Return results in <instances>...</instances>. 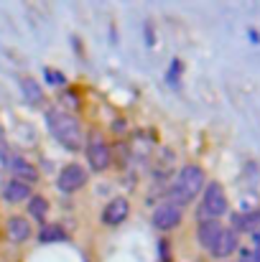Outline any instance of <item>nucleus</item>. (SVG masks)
<instances>
[{"label":"nucleus","mask_w":260,"mask_h":262,"mask_svg":"<svg viewBox=\"0 0 260 262\" xmlns=\"http://www.w3.org/2000/svg\"><path fill=\"white\" fill-rule=\"evenodd\" d=\"M46 125H49V133L54 135V140L62 148H67L69 153L85 150L87 133L82 127V122L72 112H67V110H49L46 112Z\"/></svg>","instance_id":"f257e3e1"},{"label":"nucleus","mask_w":260,"mask_h":262,"mask_svg":"<svg viewBox=\"0 0 260 262\" xmlns=\"http://www.w3.org/2000/svg\"><path fill=\"white\" fill-rule=\"evenodd\" d=\"M204 186H207L204 168L196 166V163H189V166H184V168L176 173V178H173L171 188H169V201L184 209L186 204H191V201L204 191Z\"/></svg>","instance_id":"f03ea898"},{"label":"nucleus","mask_w":260,"mask_h":262,"mask_svg":"<svg viewBox=\"0 0 260 262\" xmlns=\"http://www.w3.org/2000/svg\"><path fill=\"white\" fill-rule=\"evenodd\" d=\"M227 193L219 181H212L202 191V204L196 206V219L199 222H219V216L227 214Z\"/></svg>","instance_id":"7ed1b4c3"},{"label":"nucleus","mask_w":260,"mask_h":262,"mask_svg":"<svg viewBox=\"0 0 260 262\" xmlns=\"http://www.w3.org/2000/svg\"><path fill=\"white\" fill-rule=\"evenodd\" d=\"M85 158H87V171L92 173H102L110 168L112 163V150L107 145V140L97 133V130H89L85 138Z\"/></svg>","instance_id":"20e7f679"},{"label":"nucleus","mask_w":260,"mask_h":262,"mask_svg":"<svg viewBox=\"0 0 260 262\" xmlns=\"http://www.w3.org/2000/svg\"><path fill=\"white\" fill-rule=\"evenodd\" d=\"M87 181H89L87 166H82V163H67V166L59 171L54 186H56L62 193H77L79 188L87 186Z\"/></svg>","instance_id":"39448f33"},{"label":"nucleus","mask_w":260,"mask_h":262,"mask_svg":"<svg viewBox=\"0 0 260 262\" xmlns=\"http://www.w3.org/2000/svg\"><path fill=\"white\" fill-rule=\"evenodd\" d=\"M181 219H184V209L171 204L169 199L161 201V204L153 209V216H151V222H153V227H156L158 232H171V229H176V227L181 224Z\"/></svg>","instance_id":"423d86ee"},{"label":"nucleus","mask_w":260,"mask_h":262,"mask_svg":"<svg viewBox=\"0 0 260 262\" xmlns=\"http://www.w3.org/2000/svg\"><path fill=\"white\" fill-rule=\"evenodd\" d=\"M128 216H130V201L125 196H115L112 201H107L99 219H102L105 227H120Z\"/></svg>","instance_id":"0eeeda50"},{"label":"nucleus","mask_w":260,"mask_h":262,"mask_svg":"<svg viewBox=\"0 0 260 262\" xmlns=\"http://www.w3.org/2000/svg\"><path fill=\"white\" fill-rule=\"evenodd\" d=\"M5 237L10 245H26L33 237V227L28 216H8L5 222Z\"/></svg>","instance_id":"6e6552de"},{"label":"nucleus","mask_w":260,"mask_h":262,"mask_svg":"<svg viewBox=\"0 0 260 262\" xmlns=\"http://www.w3.org/2000/svg\"><path fill=\"white\" fill-rule=\"evenodd\" d=\"M8 168H10V173H13V181H21V183H26V186H33V183L41 181L38 168H36L31 161H26L23 156H10Z\"/></svg>","instance_id":"1a4fd4ad"},{"label":"nucleus","mask_w":260,"mask_h":262,"mask_svg":"<svg viewBox=\"0 0 260 262\" xmlns=\"http://www.w3.org/2000/svg\"><path fill=\"white\" fill-rule=\"evenodd\" d=\"M237 245H240L237 232H235L232 227H225V229H222V234L217 237V242L212 245L209 255H212V257H217V260H225V257H230V255L237 250Z\"/></svg>","instance_id":"9d476101"},{"label":"nucleus","mask_w":260,"mask_h":262,"mask_svg":"<svg viewBox=\"0 0 260 262\" xmlns=\"http://www.w3.org/2000/svg\"><path fill=\"white\" fill-rule=\"evenodd\" d=\"M33 196V191H31V186H26V183H21V181H8L5 186H3V201L5 204H26L28 199Z\"/></svg>","instance_id":"9b49d317"},{"label":"nucleus","mask_w":260,"mask_h":262,"mask_svg":"<svg viewBox=\"0 0 260 262\" xmlns=\"http://www.w3.org/2000/svg\"><path fill=\"white\" fill-rule=\"evenodd\" d=\"M222 224L219 222H199V227H196V242H199V247H204V250H212V245L217 242V237L222 234Z\"/></svg>","instance_id":"f8f14e48"},{"label":"nucleus","mask_w":260,"mask_h":262,"mask_svg":"<svg viewBox=\"0 0 260 262\" xmlns=\"http://www.w3.org/2000/svg\"><path fill=\"white\" fill-rule=\"evenodd\" d=\"M26 211H28L31 219L44 222V219L49 216V199H46L44 193H33V196L26 201Z\"/></svg>","instance_id":"ddd939ff"},{"label":"nucleus","mask_w":260,"mask_h":262,"mask_svg":"<svg viewBox=\"0 0 260 262\" xmlns=\"http://www.w3.org/2000/svg\"><path fill=\"white\" fill-rule=\"evenodd\" d=\"M67 239V232L62 224H41L38 229V242L41 245H51V242H62Z\"/></svg>","instance_id":"4468645a"},{"label":"nucleus","mask_w":260,"mask_h":262,"mask_svg":"<svg viewBox=\"0 0 260 262\" xmlns=\"http://www.w3.org/2000/svg\"><path fill=\"white\" fill-rule=\"evenodd\" d=\"M21 89H23V97H26V102L28 104H38L41 99H44V92L38 87V82L33 79V77H21Z\"/></svg>","instance_id":"2eb2a0df"},{"label":"nucleus","mask_w":260,"mask_h":262,"mask_svg":"<svg viewBox=\"0 0 260 262\" xmlns=\"http://www.w3.org/2000/svg\"><path fill=\"white\" fill-rule=\"evenodd\" d=\"M44 74H46V82L54 84V87H64L67 84V77L62 72H56V69H44Z\"/></svg>","instance_id":"dca6fc26"},{"label":"nucleus","mask_w":260,"mask_h":262,"mask_svg":"<svg viewBox=\"0 0 260 262\" xmlns=\"http://www.w3.org/2000/svg\"><path fill=\"white\" fill-rule=\"evenodd\" d=\"M10 150H8V145L0 140V168H8V163H10Z\"/></svg>","instance_id":"f3484780"},{"label":"nucleus","mask_w":260,"mask_h":262,"mask_svg":"<svg viewBox=\"0 0 260 262\" xmlns=\"http://www.w3.org/2000/svg\"><path fill=\"white\" fill-rule=\"evenodd\" d=\"M74 94H77L74 89H67V92L62 94V99H64V102H69V104H72V110H77V107H79V97H74Z\"/></svg>","instance_id":"a211bd4d"},{"label":"nucleus","mask_w":260,"mask_h":262,"mask_svg":"<svg viewBox=\"0 0 260 262\" xmlns=\"http://www.w3.org/2000/svg\"><path fill=\"white\" fill-rule=\"evenodd\" d=\"M178 72H181V61H173L171 69H169V82L176 87V79H178Z\"/></svg>","instance_id":"6ab92c4d"},{"label":"nucleus","mask_w":260,"mask_h":262,"mask_svg":"<svg viewBox=\"0 0 260 262\" xmlns=\"http://www.w3.org/2000/svg\"><path fill=\"white\" fill-rule=\"evenodd\" d=\"M112 133H125V120H115L112 122Z\"/></svg>","instance_id":"aec40b11"},{"label":"nucleus","mask_w":260,"mask_h":262,"mask_svg":"<svg viewBox=\"0 0 260 262\" xmlns=\"http://www.w3.org/2000/svg\"><path fill=\"white\" fill-rule=\"evenodd\" d=\"M240 262H255V260H253L250 252H243V255H240Z\"/></svg>","instance_id":"412c9836"},{"label":"nucleus","mask_w":260,"mask_h":262,"mask_svg":"<svg viewBox=\"0 0 260 262\" xmlns=\"http://www.w3.org/2000/svg\"><path fill=\"white\" fill-rule=\"evenodd\" d=\"M253 242H255V247H260V229L253 232Z\"/></svg>","instance_id":"4be33fe9"},{"label":"nucleus","mask_w":260,"mask_h":262,"mask_svg":"<svg viewBox=\"0 0 260 262\" xmlns=\"http://www.w3.org/2000/svg\"><path fill=\"white\" fill-rule=\"evenodd\" d=\"M253 260H255V262H260V247H258V250H255V255H253Z\"/></svg>","instance_id":"5701e85b"}]
</instances>
